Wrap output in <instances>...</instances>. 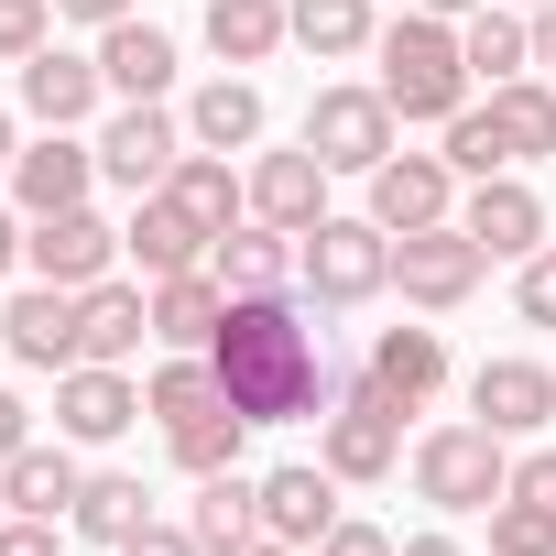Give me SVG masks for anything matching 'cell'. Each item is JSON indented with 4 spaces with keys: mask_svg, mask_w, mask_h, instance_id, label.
Here are the masks:
<instances>
[{
    "mask_svg": "<svg viewBox=\"0 0 556 556\" xmlns=\"http://www.w3.org/2000/svg\"><path fill=\"white\" fill-rule=\"evenodd\" d=\"M207 361H218V382H229V404H240L251 426H295V415L339 404L328 350H317V328L295 317V295H229Z\"/></svg>",
    "mask_w": 556,
    "mask_h": 556,
    "instance_id": "6da1fadb",
    "label": "cell"
},
{
    "mask_svg": "<svg viewBox=\"0 0 556 556\" xmlns=\"http://www.w3.org/2000/svg\"><path fill=\"white\" fill-rule=\"evenodd\" d=\"M382 99H393V121H458L469 110V55H458V23H437V12H404V23H382Z\"/></svg>",
    "mask_w": 556,
    "mask_h": 556,
    "instance_id": "7a4b0ae2",
    "label": "cell"
},
{
    "mask_svg": "<svg viewBox=\"0 0 556 556\" xmlns=\"http://www.w3.org/2000/svg\"><path fill=\"white\" fill-rule=\"evenodd\" d=\"M415 491H426L437 513H491V502L513 491V437H491L480 415H469V426H426V437H415Z\"/></svg>",
    "mask_w": 556,
    "mask_h": 556,
    "instance_id": "3957f363",
    "label": "cell"
},
{
    "mask_svg": "<svg viewBox=\"0 0 556 556\" xmlns=\"http://www.w3.org/2000/svg\"><path fill=\"white\" fill-rule=\"evenodd\" d=\"M393 285V229L382 218H317L306 229V295L317 306H371Z\"/></svg>",
    "mask_w": 556,
    "mask_h": 556,
    "instance_id": "277c9868",
    "label": "cell"
},
{
    "mask_svg": "<svg viewBox=\"0 0 556 556\" xmlns=\"http://www.w3.org/2000/svg\"><path fill=\"white\" fill-rule=\"evenodd\" d=\"M393 131H404V121H393L382 88H317V110H306V153H317L328 175H371V164H393V153H404Z\"/></svg>",
    "mask_w": 556,
    "mask_h": 556,
    "instance_id": "5b68a950",
    "label": "cell"
},
{
    "mask_svg": "<svg viewBox=\"0 0 556 556\" xmlns=\"http://www.w3.org/2000/svg\"><path fill=\"white\" fill-rule=\"evenodd\" d=\"M186 153H197V142H186V121H175L164 99H121V121L99 131V175H110L121 197H164Z\"/></svg>",
    "mask_w": 556,
    "mask_h": 556,
    "instance_id": "8992f818",
    "label": "cell"
},
{
    "mask_svg": "<svg viewBox=\"0 0 556 556\" xmlns=\"http://www.w3.org/2000/svg\"><path fill=\"white\" fill-rule=\"evenodd\" d=\"M317 458H328L350 491H371V480H393V469H404V415H393L371 382H350V393L317 415Z\"/></svg>",
    "mask_w": 556,
    "mask_h": 556,
    "instance_id": "52a82bcc",
    "label": "cell"
},
{
    "mask_svg": "<svg viewBox=\"0 0 556 556\" xmlns=\"http://www.w3.org/2000/svg\"><path fill=\"white\" fill-rule=\"evenodd\" d=\"M480 240L458 229V218H437V229H404L393 240V285H404V306H426V317H447V306H469L480 295Z\"/></svg>",
    "mask_w": 556,
    "mask_h": 556,
    "instance_id": "ba28073f",
    "label": "cell"
},
{
    "mask_svg": "<svg viewBox=\"0 0 556 556\" xmlns=\"http://www.w3.org/2000/svg\"><path fill=\"white\" fill-rule=\"evenodd\" d=\"M23 262H34V285H66V295H88V285H110L121 229H110L99 207H55V218H34V229H23Z\"/></svg>",
    "mask_w": 556,
    "mask_h": 556,
    "instance_id": "9c48e42d",
    "label": "cell"
},
{
    "mask_svg": "<svg viewBox=\"0 0 556 556\" xmlns=\"http://www.w3.org/2000/svg\"><path fill=\"white\" fill-rule=\"evenodd\" d=\"M458 229L480 240V262H534V251H545V197H534L523 175H480V186L458 197Z\"/></svg>",
    "mask_w": 556,
    "mask_h": 556,
    "instance_id": "30bf717a",
    "label": "cell"
},
{
    "mask_svg": "<svg viewBox=\"0 0 556 556\" xmlns=\"http://www.w3.org/2000/svg\"><path fill=\"white\" fill-rule=\"evenodd\" d=\"M339 491H350V480H339L328 458L262 469V534H285V545H306V556H317V545L339 534Z\"/></svg>",
    "mask_w": 556,
    "mask_h": 556,
    "instance_id": "8fae6325",
    "label": "cell"
},
{
    "mask_svg": "<svg viewBox=\"0 0 556 556\" xmlns=\"http://www.w3.org/2000/svg\"><path fill=\"white\" fill-rule=\"evenodd\" d=\"M207 273H218L229 295H295V285H306V240L273 229V218H240V229H218Z\"/></svg>",
    "mask_w": 556,
    "mask_h": 556,
    "instance_id": "7c38bea8",
    "label": "cell"
},
{
    "mask_svg": "<svg viewBox=\"0 0 556 556\" xmlns=\"http://www.w3.org/2000/svg\"><path fill=\"white\" fill-rule=\"evenodd\" d=\"M0 350H12L23 371H77V361H88L77 295H66V285H23L12 306H0Z\"/></svg>",
    "mask_w": 556,
    "mask_h": 556,
    "instance_id": "4fadbf2b",
    "label": "cell"
},
{
    "mask_svg": "<svg viewBox=\"0 0 556 556\" xmlns=\"http://www.w3.org/2000/svg\"><path fill=\"white\" fill-rule=\"evenodd\" d=\"M371 218H382L393 240L458 218V164H447V153H393V164H371Z\"/></svg>",
    "mask_w": 556,
    "mask_h": 556,
    "instance_id": "5bb4252c",
    "label": "cell"
},
{
    "mask_svg": "<svg viewBox=\"0 0 556 556\" xmlns=\"http://www.w3.org/2000/svg\"><path fill=\"white\" fill-rule=\"evenodd\" d=\"M131 415H142V382H131L121 361H77V371H55V437H77V447H110Z\"/></svg>",
    "mask_w": 556,
    "mask_h": 556,
    "instance_id": "9a60e30c",
    "label": "cell"
},
{
    "mask_svg": "<svg viewBox=\"0 0 556 556\" xmlns=\"http://www.w3.org/2000/svg\"><path fill=\"white\" fill-rule=\"evenodd\" d=\"M88 186H99V142H77V131H45V142H23V164H12V207H23V218L88 207Z\"/></svg>",
    "mask_w": 556,
    "mask_h": 556,
    "instance_id": "2e32d148",
    "label": "cell"
},
{
    "mask_svg": "<svg viewBox=\"0 0 556 556\" xmlns=\"http://www.w3.org/2000/svg\"><path fill=\"white\" fill-rule=\"evenodd\" d=\"M361 382H371L393 415H426V404L447 393V339H437V328H382L371 361H361Z\"/></svg>",
    "mask_w": 556,
    "mask_h": 556,
    "instance_id": "e0dca14e",
    "label": "cell"
},
{
    "mask_svg": "<svg viewBox=\"0 0 556 556\" xmlns=\"http://www.w3.org/2000/svg\"><path fill=\"white\" fill-rule=\"evenodd\" d=\"M469 415L491 437H534V426H556V371L545 361H480L469 371Z\"/></svg>",
    "mask_w": 556,
    "mask_h": 556,
    "instance_id": "ac0fdd59",
    "label": "cell"
},
{
    "mask_svg": "<svg viewBox=\"0 0 556 556\" xmlns=\"http://www.w3.org/2000/svg\"><path fill=\"white\" fill-rule=\"evenodd\" d=\"M110 99V77H99V55H66V45H45V55H23V110L45 121V131H77L88 110Z\"/></svg>",
    "mask_w": 556,
    "mask_h": 556,
    "instance_id": "d6986e66",
    "label": "cell"
},
{
    "mask_svg": "<svg viewBox=\"0 0 556 556\" xmlns=\"http://www.w3.org/2000/svg\"><path fill=\"white\" fill-rule=\"evenodd\" d=\"M251 218H273V229L306 240V229L328 218V164H317L306 142H295V153H262V164H251Z\"/></svg>",
    "mask_w": 556,
    "mask_h": 556,
    "instance_id": "ffe728a7",
    "label": "cell"
},
{
    "mask_svg": "<svg viewBox=\"0 0 556 556\" xmlns=\"http://www.w3.org/2000/svg\"><path fill=\"white\" fill-rule=\"evenodd\" d=\"M121 251L142 262V285H164V273H197L218 240H207V229H197L175 197H131V229H121Z\"/></svg>",
    "mask_w": 556,
    "mask_h": 556,
    "instance_id": "44dd1931",
    "label": "cell"
},
{
    "mask_svg": "<svg viewBox=\"0 0 556 556\" xmlns=\"http://www.w3.org/2000/svg\"><path fill=\"white\" fill-rule=\"evenodd\" d=\"M77 491H88V469H77V437H34L12 469H0V502H12V513H45V523H66L77 513Z\"/></svg>",
    "mask_w": 556,
    "mask_h": 556,
    "instance_id": "7402d4cb",
    "label": "cell"
},
{
    "mask_svg": "<svg viewBox=\"0 0 556 556\" xmlns=\"http://www.w3.org/2000/svg\"><path fill=\"white\" fill-rule=\"evenodd\" d=\"M186 534H197V556H240V545L262 534V480L207 469V480H197V502H186Z\"/></svg>",
    "mask_w": 556,
    "mask_h": 556,
    "instance_id": "603a6c76",
    "label": "cell"
},
{
    "mask_svg": "<svg viewBox=\"0 0 556 556\" xmlns=\"http://www.w3.org/2000/svg\"><path fill=\"white\" fill-rule=\"evenodd\" d=\"M218 317H229V285H218L207 262H197V273H164V285H153V339H164V350H207V339H218Z\"/></svg>",
    "mask_w": 556,
    "mask_h": 556,
    "instance_id": "cb8c5ba5",
    "label": "cell"
},
{
    "mask_svg": "<svg viewBox=\"0 0 556 556\" xmlns=\"http://www.w3.org/2000/svg\"><path fill=\"white\" fill-rule=\"evenodd\" d=\"M458 55H469V77H480V88H502V77H534V23L513 12V0H480V12L458 23Z\"/></svg>",
    "mask_w": 556,
    "mask_h": 556,
    "instance_id": "d4e9b609",
    "label": "cell"
},
{
    "mask_svg": "<svg viewBox=\"0 0 556 556\" xmlns=\"http://www.w3.org/2000/svg\"><path fill=\"white\" fill-rule=\"evenodd\" d=\"M99 77H110L121 99H164V88H175V34H153L142 12L110 23V34H99Z\"/></svg>",
    "mask_w": 556,
    "mask_h": 556,
    "instance_id": "484cf974",
    "label": "cell"
},
{
    "mask_svg": "<svg viewBox=\"0 0 556 556\" xmlns=\"http://www.w3.org/2000/svg\"><path fill=\"white\" fill-rule=\"evenodd\" d=\"M186 142H197V153H251V142H262V88H251V77H207V88L186 99Z\"/></svg>",
    "mask_w": 556,
    "mask_h": 556,
    "instance_id": "4316f807",
    "label": "cell"
},
{
    "mask_svg": "<svg viewBox=\"0 0 556 556\" xmlns=\"http://www.w3.org/2000/svg\"><path fill=\"white\" fill-rule=\"evenodd\" d=\"M77 339H88V361H131L153 339V285H88L77 295Z\"/></svg>",
    "mask_w": 556,
    "mask_h": 556,
    "instance_id": "83f0119b",
    "label": "cell"
},
{
    "mask_svg": "<svg viewBox=\"0 0 556 556\" xmlns=\"http://www.w3.org/2000/svg\"><path fill=\"white\" fill-rule=\"evenodd\" d=\"M273 45H295V12H285V0H207V55H218V66H262Z\"/></svg>",
    "mask_w": 556,
    "mask_h": 556,
    "instance_id": "f1b7e54d",
    "label": "cell"
},
{
    "mask_svg": "<svg viewBox=\"0 0 556 556\" xmlns=\"http://www.w3.org/2000/svg\"><path fill=\"white\" fill-rule=\"evenodd\" d=\"M164 197H175V207H186V218H197V229H207V240H218V229H240V218H251V175H229V153H186V164H175V186H164Z\"/></svg>",
    "mask_w": 556,
    "mask_h": 556,
    "instance_id": "f546056e",
    "label": "cell"
},
{
    "mask_svg": "<svg viewBox=\"0 0 556 556\" xmlns=\"http://www.w3.org/2000/svg\"><path fill=\"white\" fill-rule=\"evenodd\" d=\"M218 404H229V382H218V361H207V350H175V361L142 382V415H164V437H175V426H197V415H218Z\"/></svg>",
    "mask_w": 556,
    "mask_h": 556,
    "instance_id": "4dcf8cb0",
    "label": "cell"
},
{
    "mask_svg": "<svg viewBox=\"0 0 556 556\" xmlns=\"http://www.w3.org/2000/svg\"><path fill=\"white\" fill-rule=\"evenodd\" d=\"M66 523H77L88 545H110V556H121V545H131V534L153 523V491H142L131 469H99V480L77 491V513H66Z\"/></svg>",
    "mask_w": 556,
    "mask_h": 556,
    "instance_id": "1f68e13d",
    "label": "cell"
},
{
    "mask_svg": "<svg viewBox=\"0 0 556 556\" xmlns=\"http://www.w3.org/2000/svg\"><path fill=\"white\" fill-rule=\"evenodd\" d=\"M491 121H502V153L513 164H545L556 153V88L545 77H502L491 88Z\"/></svg>",
    "mask_w": 556,
    "mask_h": 556,
    "instance_id": "d6a6232c",
    "label": "cell"
},
{
    "mask_svg": "<svg viewBox=\"0 0 556 556\" xmlns=\"http://www.w3.org/2000/svg\"><path fill=\"white\" fill-rule=\"evenodd\" d=\"M285 12H295V45H306L317 66H339V55H371V45H382L371 0H285Z\"/></svg>",
    "mask_w": 556,
    "mask_h": 556,
    "instance_id": "836d02e7",
    "label": "cell"
},
{
    "mask_svg": "<svg viewBox=\"0 0 556 556\" xmlns=\"http://www.w3.org/2000/svg\"><path fill=\"white\" fill-rule=\"evenodd\" d=\"M164 447H175V469H186V480H207V469H240V447H251V415H240V404H218V415L175 426Z\"/></svg>",
    "mask_w": 556,
    "mask_h": 556,
    "instance_id": "e575fe53",
    "label": "cell"
},
{
    "mask_svg": "<svg viewBox=\"0 0 556 556\" xmlns=\"http://www.w3.org/2000/svg\"><path fill=\"white\" fill-rule=\"evenodd\" d=\"M447 164H458V186H480V175H513V153H502V121H491V99H469V110L447 121Z\"/></svg>",
    "mask_w": 556,
    "mask_h": 556,
    "instance_id": "d590c367",
    "label": "cell"
},
{
    "mask_svg": "<svg viewBox=\"0 0 556 556\" xmlns=\"http://www.w3.org/2000/svg\"><path fill=\"white\" fill-rule=\"evenodd\" d=\"M491 556H556V513L545 502H491Z\"/></svg>",
    "mask_w": 556,
    "mask_h": 556,
    "instance_id": "8d00e7d4",
    "label": "cell"
},
{
    "mask_svg": "<svg viewBox=\"0 0 556 556\" xmlns=\"http://www.w3.org/2000/svg\"><path fill=\"white\" fill-rule=\"evenodd\" d=\"M45 34H55V0H0V66L45 55Z\"/></svg>",
    "mask_w": 556,
    "mask_h": 556,
    "instance_id": "74e56055",
    "label": "cell"
},
{
    "mask_svg": "<svg viewBox=\"0 0 556 556\" xmlns=\"http://www.w3.org/2000/svg\"><path fill=\"white\" fill-rule=\"evenodd\" d=\"M0 556H66V523H45V513H0Z\"/></svg>",
    "mask_w": 556,
    "mask_h": 556,
    "instance_id": "f35d334b",
    "label": "cell"
},
{
    "mask_svg": "<svg viewBox=\"0 0 556 556\" xmlns=\"http://www.w3.org/2000/svg\"><path fill=\"white\" fill-rule=\"evenodd\" d=\"M513 306H523V328H556V251H534V262H523Z\"/></svg>",
    "mask_w": 556,
    "mask_h": 556,
    "instance_id": "ab89813d",
    "label": "cell"
},
{
    "mask_svg": "<svg viewBox=\"0 0 556 556\" xmlns=\"http://www.w3.org/2000/svg\"><path fill=\"white\" fill-rule=\"evenodd\" d=\"M513 502H545V513H556V447H534V458H513Z\"/></svg>",
    "mask_w": 556,
    "mask_h": 556,
    "instance_id": "60d3db41",
    "label": "cell"
},
{
    "mask_svg": "<svg viewBox=\"0 0 556 556\" xmlns=\"http://www.w3.org/2000/svg\"><path fill=\"white\" fill-rule=\"evenodd\" d=\"M317 556H404V545H393V534H382V523H350V513H339V534H328V545H317Z\"/></svg>",
    "mask_w": 556,
    "mask_h": 556,
    "instance_id": "b9f144b4",
    "label": "cell"
},
{
    "mask_svg": "<svg viewBox=\"0 0 556 556\" xmlns=\"http://www.w3.org/2000/svg\"><path fill=\"white\" fill-rule=\"evenodd\" d=\"M23 447H34V404H23V393H0V469H12Z\"/></svg>",
    "mask_w": 556,
    "mask_h": 556,
    "instance_id": "7bdbcfd3",
    "label": "cell"
},
{
    "mask_svg": "<svg viewBox=\"0 0 556 556\" xmlns=\"http://www.w3.org/2000/svg\"><path fill=\"white\" fill-rule=\"evenodd\" d=\"M121 556H197V534H186V523H142Z\"/></svg>",
    "mask_w": 556,
    "mask_h": 556,
    "instance_id": "ee69618b",
    "label": "cell"
},
{
    "mask_svg": "<svg viewBox=\"0 0 556 556\" xmlns=\"http://www.w3.org/2000/svg\"><path fill=\"white\" fill-rule=\"evenodd\" d=\"M131 12H142V0H55V23H99V34L131 23Z\"/></svg>",
    "mask_w": 556,
    "mask_h": 556,
    "instance_id": "f6af8a7d",
    "label": "cell"
},
{
    "mask_svg": "<svg viewBox=\"0 0 556 556\" xmlns=\"http://www.w3.org/2000/svg\"><path fill=\"white\" fill-rule=\"evenodd\" d=\"M534 23V66H556V0H545V12H523Z\"/></svg>",
    "mask_w": 556,
    "mask_h": 556,
    "instance_id": "bcb514c9",
    "label": "cell"
},
{
    "mask_svg": "<svg viewBox=\"0 0 556 556\" xmlns=\"http://www.w3.org/2000/svg\"><path fill=\"white\" fill-rule=\"evenodd\" d=\"M12 262H23V218H12V207H0V273H12Z\"/></svg>",
    "mask_w": 556,
    "mask_h": 556,
    "instance_id": "7dc6e473",
    "label": "cell"
},
{
    "mask_svg": "<svg viewBox=\"0 0 556 556\" xmlns=\"http://www.w3.org/2000/svg\"><path fill=\"white\" fill-rule=\"evenodd\" d=\"M415 12H437V23H469V12H480V0H415Z\"/></svg>",
    "mask_w": 556,
    "mask_h": 556,
    "instance_id": "c3c4849f",
    "label": "cell"
},
{
    "mask_svg": "<svg viewBox=\"0 0 556 556\" xmlns=\"http://www.w3.org/2000/svg\"><path fill=\"white\" fill-rule=\"evenodd\" d=\"M240 556H306V545H285V534H251V545H240Z\"/></svg>",
    "mask_w": 556,
    "mask_h": 556,
    "instance_id": "681fc988",
    "label": "cell"
},
{
    "mask_svg": "<svg viewBox=\"0 0 556 556\" xmlns=\"http://www.w3.org/2000/svg\"><path fill=\"white\" fill-rule=\"evenodd\" d=\"M404 556H458V545L447 534H404Z\"/></svg>",
    "mask_w": 556,
    "mask_h": 556,
    "instance_id": "f907efd6",
    "label": "cell"
},
{
    "mask_svg": "<svg viewBox=\"0 0 556 556\" xmlns=\"http://www.w3.org/2000/svg\"><path fill=\"white\" fill-rule=\"evenodd\" d=\"M12 164H23V142H12V121H0V186H12Z\"/></svg>",
    "mask_w": 556,
    "mask_h": 556,
    "instance_id": "816d5d0a",
    "label": "cell"
},
{
    "mask_svg": "<svg viewBox=\"0 0 556 556\" xmlns=\"http://www.w3.org/2000/svg\"><path fill=\"white\" fill-rule=\"evenodd\" d=\"M513 12H545V0H513Z\"/></svg>",
    "mask_w": 556,
    "mask_h": 556,
    "instance_id": "f5cc1de1",
    "label": "cell"
},
{
    "mask_svg": "<svg viewBox=\"0 0 556 556\" xmlns=\"http://www.w3.org/2000/svg\"><path fill=\"white\" fill-rule=\"evenodd\" d=\"M0 513H12V502H0Z\"/></svg>",
    "mask_w": 556,
    "mask_h": 556,
    "instance_id": "db71d44e",
    "label": "cell"
}]
</instances>
